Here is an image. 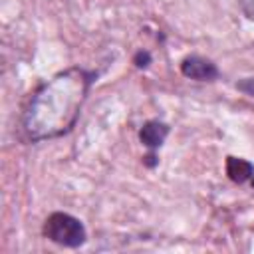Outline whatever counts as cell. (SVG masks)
<instances>
[{
	"label": "cell",
	"instance_id": "obj_1",
	"mask_svg": "<svg viewBox=\"0 0 254 254\" xmlns=\"http://www.w3.org/2000/svg\"><path fill=\"white\" fill-rule=\"evenodd\" d=\"M93 77V71L69 67L44 81L32 93L22 115L26 137L30 141H44L65 135L79 115Z\"/></svg>",
	"mask_w": 254,
	"mask_h": 254
},
{
	"label": "cell",
	"instance_id": "obj_2",
	"mask_svg": "<svg viewBox=\"0 0 254 254\" xmlns=\"http://www.w3.org/2000/svg\"><path fill=\"white\" fill-rule=\"evenodd\" d=\"M44 236L67 248H77L87 238L85 226L79 222V218L67 212H52L44 222Z\"/></svg>",
	"mask_w": 254,
	"mask_h": 254
},
{
	"label": "cell",
	"instance_id": "obj_3",
	"mask_svg": "<svg viewBox=\"0 0 254 254\" xmlns=\"http://www.w3.org/2000/svg\"><path fill=\"white\" fill-rule=\"evenodd\" d=\"M181 73L189 79L212 81L218 75V69L210 60H204L200 56H189L181 62Z\"/></svg>",
	"mask_w": 254,
	"mask_h": 254
},
{
	"label": "cell",
	"instance_id": "obj_4",
	"mask_svg": "<svg viewBox=\"0 0 254 254\" xmlns=\"http://www.w3.org/2000/svg\"><path fill=\"white\" fill-rule=\"evenodd\" d=\"M169 135V125L161 123V121H147L141 131H139V139L145 147H149L151 151L159 149L163 145V141L167 139Z\"/></svg>",
	"mask_w": 254,
	"mask_h": 254
},
{
	"label": "cell",
	"instance_id": "obj_5",
	"mask_svg": "<svg viewBox=\"0 0 254 254\" xmlns=\"http://www.w3.org/2000/svg\"><path fill=\"white\" fill-rule=\"evenodd\" d=\"M226 175H228L234 183H244V181H248V179L254 177V167H252V163H248L246 159L228 157V159H226Z\"/></svg>",
	"mask_w": 254,
	"mask_h": 254
},
{
	"label": "cell",
	"instance_id": "obj_6",
	"mask_svg": "<svg viewBox=\"0 0 254 254\" xmlns=\"http://www.w3.org/2000/svg\"><path fill=\"white\" fill-rule=\"evenodd\" d=\"M133 62H135L137 67H147L149 62H151V56H149V52H137V56H135Z\"/></svg>",
	"mask_w": 254,
	"mask_h": 254
}]
</instances>
